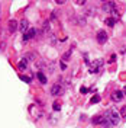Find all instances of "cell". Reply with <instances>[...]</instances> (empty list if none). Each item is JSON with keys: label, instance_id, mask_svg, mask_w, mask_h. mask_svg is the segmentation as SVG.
I'll use <instances>...</instances> for the list:
<instances>
[{"label": "cell", "instance_id": "1", "mask_svg": "<svg viewBox=\"0 0 126 128\" xmlns=\"http://www.w3.org/2000/svg\"><path fill=\"white\" fill-rule=\"evenodd\" d=\"M104 118H106V121L110 124V125H118L119 121H120V118H119V114L116 112V109H110V111H107L104 115H103Z\"/></svg>", "mask_w": 126, "mask_h": 128}, {"label": "cell", "instance_id": "2", "mask_svg": "<svg viewBox=\"0 0 126 128\" xmlns=\"http://www.w3.org/2000/svg\"><path fill=\"white\" fill-rule=\"evenodd\" d=\"M29 112H31V115L33 116V120H35V121H38L41 116L44 115V111H41L39 108H38V106H35V105H32L31 108H29Z\"/></svg>", "mask_w": 126, "mask_h": 128}, {"label": "cell", "instance_id": "3", "mask_svg": "<svg viewBox=\"0 0 126 128\" xmlns=\"http://www.w3.org/2000/svg\"><path fill=\"white\" fill-rule=\"evenodd\" d=\"M103 66V61L102 60H96L93 63L88 66V72L90 73H99V68Z\"/></svg>", "mask_w": 126, "mask_h": 128}, {"label": "cell", "instance_id": "4", "mask_svg": "<svg viewBox=\"0 0 126 128\" xmlns=\"http://www.w3.org/2000/svg\"><path fill=\"white\" fill-rule=\"evenodd\" d=\"M63 93H64V89L61 84H54L51 88V95L52 96H61Z\"/></svg>", "mask_w": 126, "mask_h": 128}, {"label": "cell", "instance_id": "5", "mask_svg": "<svg viewBox=\"0 0 126 128\" xmlns=\"http://www.w3.org/2000/svg\"><path fill=\"white\" fill-rule=\"evenodd\" d=\"M28 28H29V22H28L26 19L20 20V24H17V29L22 32V34H25V32L28 31Z\"/></svg>", "mask_w": 126, "mask_h": 128}, {"label": "cell", "instance_id": "6", "mask_svg": "<svg viewBox=\"0 0 126 128\" xmlns=\"http://www.w3.org/2000/svg\"><path fill=\"white\" fill-rule=\"evenodd\" d=\"M107 41V34L104 31H99L97 32V42L99 44H104Z\"/></svg>", "mask_w": 126, "mask_h": 128}, {"label": "cell", "instance_id": "7", "mask_svg": "<svg viewBox=\"0 0 126 128\" xmlns=\"http://www.w3.org/2000/svg\"><path fill=\"white\" fill-rule=\"evenodd\" d=\"M126 92H120V90H116V92H113V95H112V99L113 100H116V102H120L122 99H123V95H125Z\"/></svg>", "mask_w": 126, "mask_h": 128}, {"label": "cell", "instance_id": "8", "mask_svg": "<svg viewBox=\"0 0 126 128\" xmlns=\"http://www.w3.org/2000/svg\"><path fill=\"white\" fill-rule=\"evenodd\" d=\"M7 28H9V32H12V34H13V32H16V31H17V22H16V20H13V19H12V20H9Z\"/></svg>", "mask_w": 126, "mask_h": 128}, {"label": "cell", "instance_id": "9", "mask_svg": "<svg viewBox=\"0 0 126 128\" xmlns=\"http://www.w3.org/2000/svg\"><path fill=\"white\" fill-rule=\"evenodd\" d=\"M113 9H116V4H115L113 2H109V3H106V4L103 6V10H104V12H107V13H110Z\"/></svg>", "mask_w": 126, "mask_h": 128}, {"label": "cell", "instance_id": "10", "mask_svg": "<svg viewBox=\"0 0 126 128\" xmlns=\"http://www.w3.org/2000/svg\"><path fill=\"white\" fill-rule=\"evenodd\" d=\"M17 67H19V70H26L28 68V60L26 58H20V61L17 63Z\"/></svg>", "mask_w": 126, "mask_h": 128}, {"label": "cell", "instance_id": "11", "mask_svg": "<svg viewBox=\"0 0 126 128\" xmlns=\"http://www.w3.org/2000/svg\"><path fill=\"white\" fill-rule=\"evenodd\" d=\"M25 34H26V35L29 36V40H31V38H33V36L36 35V29H35V28H28V31L25 32Z\"/></svg>", "mask_w": 126, "mask_h": 128}, {"label": "cell", "instance_id": "12", "mask_svg": "<svg viewBox=\"0 0 126 128\" xmlns=\"http://www.w3.org/2000/svg\"><path fill=\"white\" fill-rule=\"evenodd\" d=\"M36 77H38V79H39V82L41 83H42V84H45V83H47L48 82V79H47V76H45V74H44V73H38V74H36Z\"/></svg>", "mask_w": 126, "mask_h": 128}, {"label": "cell", "instance_id": "13", "mask_svg": "<svg viewBox=\"0 0 126 128\" xmlns=\"http://www.w3.org/2000/svg\"><path fill=\"white\" fill-rule=\"evenodd\" d=\"M49 29H51V25H49L48 20H45L44 25H42V32H45V34H47V32H49Z\"/></svg>", "mask_w": 126, "mask_h": 128}, {"label": "cell", "instance_id": "14", "mask_svg": "<svg viewBox=\"0 0 126 128\" xmlns=\"http://www.w3.org/2000/svg\"><path fill=\"white\" fill-rule=\"evenodd\" d=\"M74 22H75V24H78V25H81V26H84V25H86V19L78 16V19H74Z\"/></svg>", "mask_w": 126, "mask_h": 128}, {"label": "cell", "instance_id": "15", "mask_svg": "<svg viewBox=\"0 0 126 128\" xmlns=\"http://www.w3.org/2000/svg\"><path fill=\"white\" fill-rule=\"evenodd\" d=\"M25 58L28 60V63H29V61H33V60H35V54H33V52H28Z\"/></svg>", "mask_w": 126, "mask_h": 128}, {"label": "cell", "instance_id": "16", "mask_svg": "<svg viewBox=\"0 0 126 128\" xmlns=\"http://www.w3.org/2000/svg\"><path fill=\"white\" fill-rule=\"evenodd\" d=\"M19 77H20V80L25 82V83H31L32 82V77H28V76H19Z\"/></svg>", "mask_w": 126, "mask_h": 128}, {"label": "cell", "instance_id": "17", "mask_svg": "<svg viewBox=\"0 0 126 128\" xmlns=\"http://www.w3.org/2000/svg\"><path fill=\"white\" fill-rule=\"evenodd\" d=\"M52 109H54L55 112H58L60 109H61V105L58 104V102H54V105H52Z\"/></svg>", "mask_w": 126, "mask_h": 128}, {"label": "cell", "instance_id": "18", "mask_svg": "<svg viewBox=\"0 0 126 128\" xmlns=\"http://www.w3.org/2000/svg\"><path fill=\"white\" fill-rule=\"evenodd\" d=\"M99 100H100V98H99L97 95H94L93 98H91V100H90V104H97Z\"/></svg>", "mask_w": 126, "mask_h": 128}, {"label": "cell", "instance_id": "19", "mask_svg": "<svg viewBox=\"0 0 126 128\" xmlns=\"http://www.w3.org/2000/svg\"><path fill=\"white\" fill-rule=\"evenodd\" d=\"M106 24L109 25V26H113V25L116 24V20H115L113 18H110V19H107V20H106Z\"/></svg>", "mask_w": 126, "mask_h": 128}, {"label": "cell", "instance_id": "20", "mask_svg": "<svg viewBox=\"0 0 126 128\" xmlns=\"http://www.w3.org/2000/svg\"><path fill=\"white\" fill-rule=\"evenodd\" d=\"M36 67H38V68H44V67H45V63H44V61H38V63H36Z\"/></svg>", "mask_w": 126, "mask_h": 128}, {"label": "cell", "instance_id": "21", "mask_svg": "<svg viewBox=\"0 0 126 128\" xmlns=\"http://www.w3.org/2000/svg\"><path fill=\"white\" fill-rule=\"evenodd\" d=\"M120 115H122L123 118H126V106H123V108L120 109Z\"/></svg>", "mask_w": 126, "mask_h": 128}, {"label": "cell", "instance_id": "22", "mask_svg": "<svg viewBox=\"0 0 126 128\" xmlns=\"http://www.w3.org/2000/svg\"><path fill=\"white\" fill-rule=\"evenodd\" d=\"M60 64H61V66H60V67H61V70H65V68H67V66H65V63H64V60Z\"/></svg>", "mask_w": 126, "mask_h": 128}, {"label": "cell", "instance_id": "23", "mask_svg": "<svg viewBox=\"0 0 126 128\" xmlns=\"http://www.w3.org/2000/svg\"><path fill=\"white\" fill-rule=\"evenodd\" d=\"M87 92H88V90H87L86 88H81V93H83V95H86Z\"/></svg>", "mask_w": 126, "mask_h": 128}, {"label": "cell", "instance_id": "24", "mask_svg": "<svg viewBox=\"0 0 126 128\" xmlns=\"http://www.w3.org/2000/svg\"><path fill=\"white\" fill-rule=\"evenodd\" d=\"M77 3H78V4H81V6H83V4L86 3V0H77Z\"/></svg>", "mask_w": 126, "mask_h": 128}, {"label": "cell", "instance_id": "25", "mask_svg": "<svg viewBox=\"0 0 126 128\" xmlns=\"http://www.w3.org/2000/svg\"><path fill=\"white\" fill-rule=\"evenodd\" d=\"M57 3H58V4H63V3H65V2H67V0H55Z\"/></svg>", "mask_w": 126, "mask_h": 128}, {"label": "cell", "instance_id": "26", "mask_svg": "<svg viewBox=\"0 0 126 128\" xmlns=\"http://www.w3.org/2000/svg\"><path fill=\"white\" fill-rule=\"evenodd\" d=\"M71 56V51H68V52H67V54H65V56H64V58H68V57Z\"/></svg>", "mask_w": 126, "mask_h": 128}, {"label": "cell", "instance_id": "27", "mask_svg": "<svg viewBox=\"0 0 126 128\" xmlns=\"http://www.w3.org/2000/svg\"><path fill=\"white\" fill-rule=\"evenodd\" d=\"M115 60H116V56H112V57H110V61H112V63H113Z\"/></svg>", "mask_w": 126, "mask_h": 128}, {"label": "cell", "instance_id": "28", "mask_svg": "<svg viewBox=\"0 0 126 128\" xmlns=\"http://www.w3.org/2000/svg\"><path fill=\"white\" fill-rule=\"evenodd\" d=\"M100 2H107V0H100Z\"/></svg>", "mask_w": 126, "mask_h": 128}]
</instances>
